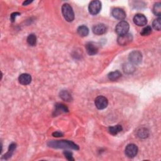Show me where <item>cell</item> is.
Wrapping results in <instances>:
<instances>
[{
    "label": "cell",
    "mask_w": 161,
    "mask_h": 161,
    "mask_svg": "<svg viewBox=\"0 0 161 161\" xmlns=\"http://www.w3.org/2000/svg\"><path fill=\"white\" fill-rule=\"evenodd\" d=\"M48 147L53 149H70L79 150V147L77 144L69 140H52L47 143Z\"/></svg>",
    "instance_id": "obj_1"
},
{
    "label": "cell",
    "mask_w": 161,
    "mask_h": 161,
    "mask_svg": "<svg viewBox=\"0 0 161 161\" xmlns=\"http://www.w3.org/2000/svg\"><path fill=\"white\" fill-rule=\"evenodd\" d=\"M63 17L68 22H72L74 19V13L70 4L65 3L62 6Z\"/></svg>",
    "instance_id": "obj_2"
},
{
    "label": "cell",
    "mask_w": 161,
    "mask_h": 161,
    "mask_svg": "<svg viewBox=\"0 0 161 161\" xmlns=\"http://www.w3.org/2000/svg\"><path fill=\"white\" fill-rule=\"evenodd\" d=\"M130 28V25L127 22L121 21L119 22L115 28V32L119 35H123L127 33Z\"/></svg>",
    "instance_id": "obj_3"
},
{
    "label": "cell",
    "mask_w": 161,
    "mask_h": 161,
    "mask_svg": "<svg viewBox=\"0 0 161 161\" xmlns=\"http://www.w3.org/2000/svg\"><path fill=\"white\" fill-rule=\"evenodd\" d=\"M129 59L133 65L139 64L142 61V53L139 51H134L130 53Z\"/></svg>",
    "instance_id": "obj_4"
},
{
    "label": "cell",
    "mask_w": 161,
    "mask_h": 161,
    "mask_svg": "<svg viewBox=\"0 0 161 161\" xmlns=\"http://www.w3.org/2000/svg\"><path fill=\"white\" fill-rule=\"evenodd\" d=\"M89 12L92 15H96L98 14L101 9V3L97 0L92 1L90 3L88 7Z\"/></svg>",
    "instance_id": "obj_5"
},
{
    "label": "cell",
    "mask_w": 161,
    "mask_h": 161,
    "mask_svg": "<svg viewBox=\"0 0 161 161\" xmlns=\"http://www.w3.org/2000/svg\"><path fill=\"white\" fill-rule=\"evenodd\" d=\"M95 104L96 108L98 110H104L108 106V101L106 97L99 96L95 99Z\"/></svg>",
    "instance_id": "obj_6"
},
{
    "label": "cell",
    "mask_w": 161,
    "mask_h": 161,
    "mask_svg": "<svg viewBox=\"0 0 161 161\" xmlns=\"http://www.w3.org/2000/svg\"><path fill=\"white\" fill-rule=\"evenodd\" d=\"M133 40V36L131 33H126L123 35H120L117 39V42L120 45L125 46L129 45Z\"/></svg>",
    "instance_id": "obj_7"
},
{
    "label": "cell",
    "mask_w": 161,
    "mask_h": 161,
    "mask_svg": "<svg viewBox=\"0 0 161 161\" xmlns=\"http://www.w3.org/2000/svg\"><path fill=\"white\" fill-rule=\"evenodd\" d=\"M139 149L137 146L134 144H129L125 148V154L129 158H134L138 153Z\"/></svg>",
    "instance_id": "obj_8"
},
{
    "label": "cell",
    "mask_w": 161,
    "mask_h": 161,
    "mask_svg": "<svg viewBox=\"0 0 161 161\" xmlns=\"http://www.w3.org/2000/svg\"><path fill=\"white\" fill-rule=\"evenodd\" d=\"M134 22L136 25L139 27H143L147 25V19L142 14H136L134 17Z\"/></svg>",
    "instance_id": "obj_9"
},
{
    "label": "cell",
    "mask_w": 161,
    "mask_h": 161,
    "mask_svg": "<svg viewBox=\"0 0 161 161\" xmlns=\"http://www.w3.org/2000/svg\"><path fill=\"white\" fill-rule=\"evenodd\" d=\"M111 14L115 18L119 19V20H122L126 18V13L123 9L120 8H115L112 9Z\"/></svg>",
    "instance_id": "obj_10"
},
{
    "label": "cell",
    "mask_w": 161,
    "mask_h": 161,
    "mask_svg": "<svg viewBox=\"0 0 161 161\" xmlns=\"http://www.w3.org/2000/svg\"><path fill=\"white\" fill-rule=\"evenodd\" d=\"M107 30V28L105 24L100 23L97 24L92 27V32L97 35H101L105 33Z\"/></svg>",
    "instance_id": "obj_11"
},
{
    "label": "cell",
    "mask_w": 161,
    "mask_h": 161,
    "mask_svg": "<svg viewBox=\"0 0 161 161\" xmlns=\"http://www.w3.org/2000/svg\"><path fill=\"white\" fill-rule=\"evenodd\" d=\"M85 48L87 53H88L90 56H94L96 55L98 52V48H97V45H96L94 43L92 42H88L87 43Z\"/></svg>",
    "instance_id": "obj_12"
},
{
    "label": "cell",
    "mask_w": 161,
    "mask_h": 161,
    "mask_svg": "<svg viewBox=\"0 0 161 161\" xmlns=\"http://www.w3.org/2000/svg\"><path fill=\"white\" fill-rule=\"evenodd\" d=\"M69 111V110L67 107L62 103H57L55 105V110L53 111V115L58 116L62 113H67Z\"/></svg>",
    "instance_id": "obj_13"
},
{
    "label": "cell",
    "mask_w": 161,
    "mask_h": 161,
    "mask_svg": "<svg viewBox=\"0 0 161 161\" xmlns=\"http://www.w3.org/2000/svg\"><path fill=\"white\" fill-rule=\"evenodd\" d=\"M18 81L21 84L28 85L32 82V76L30 74L24 73L19 76Z\"/></svg>",
    "instance_id": "obj_14"
},
{
    "label": "cell",
    "mask_w": 161,
    "mask_h": 161,
    "mask_svg": "<svg viewBox=\"0 0 161 161\" xmlns=\"http://www.w3.org/2000/svg\"><path fill=\"white\" fill-rule=\"evenodd\" d=\"M77 32V33L79 34L81 37H84L88 35L89 29L85 25H81L78 27Z\"/></svg>",
    "instance_id": "obj_15"
},
{
    "label": "cell",
    "mask_w": 161,
    "mask_h": 161,
    "mask_svg": "<svg viewBox=\"0 0 161 161\" xmlns=\"http://www.w3.org/2000/svg\"><path fill=\"white\" fill-rule=\"evenodd\" d=\"M122 130H123L122 126L120 125L110 126V127H109V129H108L109 132L113 135H116L118 134H119L120 132H121V131H122Z\"/></svg>",
    "instance_id": "obj_16"
},
{
    "label": "cell",
    "mask_w": 161,
    "mask_h": 161,
    "mask_svg": "<svg viewBox=\"0 0 161 161\" xmlns=\"http://www.w3.org/2000/svg\"><path fill=\"white\" fill-rule=\"evenodd\" d=\"M17 148V144H14V143H12V144L9 145V149H8V151L7 152V153L6 154H4L3 158L4 159H8L9 158H10L12 157V155H13V152L14 150L16 149Z\"/></svg>",
    "instance_id": "obj_17"
},
{
    "label": "cell",
    "mask_w": 161,
    "mask_h": 161,
    "mask_svg": "<svg viewBox=\"0 0 161 161\" xmlns=\"http://www.w3.org/2000/svg\"><path fill=\"white\" fill-rule=\"evenodd\" d=\"M121 77V73L119 71L111 72L109 73L108 75V79L110 81H113L119 79Z\"/></svg>",
    "instance_id": "obj_18"
},
{
    "label": "cell",
    "mask_w": 161,
    "mask_h": 161,
    "mask_svg": "<svg viewBox=\"0 0 161 161\" xmlns=\"http://www.w3.org/2000/svg\"><path fill=\"white\" fill-rule=\"evenodd\" d=\"M137 135L140 139H146L149 135V131L147 129L142 128L138 130Z\"/></svg>",
    "instance_id": "obj_19"
},
{
    "label": "cell",
    "mask_w": 161,
    "mask_h": 161,
    "mask_svg": "<svg viewBox=\"0 0 161 161\" xmlns=\"http://www.w3.org/2000/svg\"><path fill=\"white\" fill-rule=\"evenodd\" d=\"M60 97L61 98L66 101H71L72 100L71 95L69 94V92L67 91H62L60 92Z\"/></svg>",
    "instance_id": "obj_20"
},
{
    "label": "cell",
    "mask_w": 161,
    "mask_h": 161,
    "mask_svg": "<svg viewBox=\"0 0 161 161\" xmlns=\"http://www.w3.org/2000/svg\"><path fill=\"white\" fill-rule=\"evenodd\" d=\"M27 43L29 45L35 46L37 43V37L34 34H30L27 37Z\"/></svg>",
    "instance_id": "obj_21"
},
{
    "label": "cell",
    "mask_w": 161,
    "mask_h": 161,
    "mask_svg": "<svg viewBox=\"0 0 161 161\" xmlns=\"http://www.w3.org/2000/svg\"><path fill=\"white\" fill-rule=\"evenodd\" d=\"M153 13L156 16L160 17L161 14V3H157L154 4L153 7Z\"/></svg>",
    "instance_id": "obj_22"
},
{
    "label": "cell",
    "mask_w": 161,
    "mask_h": 161,
    "mask_svg": "<svg viewBox=\"0 0 161 161\" xmlns=\"http://www.w3.org/2000/svg\"><path fill=\"white\" fill-rule=\"evenodd\" d=\"M151 33H152V28L150 26H147L142 29L140 34L142 36H148Z\"/></svg>",
    "instance_id": "obj_23"
},
{
    "label": "cell",
    "mask_w": 161,
    "mask_h": 161,
    "mask_svg": "<svg viewBox=\"0 0 161 161\" xmlns=\"http://www.w3.org/2000/svg\"><path fill=\"white\" fill-rule=\"evenodd\" d=\"M160 18L159 17L158 18L154 19V21L152 23V27L156 30L160 31Z\"/></svg>",
    "instance_id": "obj_24"
},
{
    "label": "cell",
    "mask_w": 161,
    "mask_h": 161,
    "mask_svg": "<svg viewBox=\"0 0 161 161\" xmlns=\"http://www.w3.org/2000/svg\"><path fill=\"white\" fill-rule=\"evenodd\" d=\"M123 70L125 72L131 73L134 71L135 67L132 64H126L123 66Z\"/></svg>",
    "instance_id": "obj_25"
},
{
    "label": "cell",
    "mask_w": 161,
    "mask_h": 161,
    "mask_svg": "<svg viewBox=\"0 0 161 161\" xmlns=\"http://www.w3.org/2000/svg\"><path fill=\"white\" fill-rule=\"evenodd\" d=\"M64 154L65 155L66 158L68 160H74V159L73 158L72 156V153L69 150H65L64 152Z\"/></svg>",
    "instance_id": "obj_26"
},
{
    "label": "cell",
    "mask_w": 161,
    "mask_h": 161,
    "mask_svg": "<svg viewBox=\"0 0 161 161\" xmlns=\"http://www.w3.org/2000/svg\"><path fill=\"white\" fill-rule=\"evenodd\" d=\"M20 15V13H18V12H15V13H13L11 14V17H10V18H11V21L12 22H14V20H15V18L17 16H19Z\"/></svg>",
    "instance_id": "obj_27"
},
{
    "label": "cell",
    "mask_w": 161,
    "mask_h": 161,
    "mask_svg": "<svg viewBox=\"0 0 161 161\" xmlns=\"http://www.w3.org/2000/svg\"><path fill=\"white\" fill-rule=\"evenodd\" d=\"M52 135L53 136H55V137H60V136H63V134L60 132V131H55V132H53L52 134Z\"/></svg>",
    "instance_id": "obj_28"
},
{
    "label": "cell",
    "mask_w": 161,
    "mask_h": 161,
    "mask_svg": "<svg viewBox=\"0 0 161 161\" xmlns=\"http://www.w3.org/2000/svg\"><path fill=\"white\" fill-rule=\"evenodd\" d=\"M32 2H33V1H24V2H23V5H24V6H27V5H28V4H30V3H32Z\"/></svg>",
    "instance_id": "obj_29"
}]
</instances>
